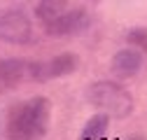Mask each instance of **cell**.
Segmentation results:
<instances>
[{"instance_id": "cell-1", "label": "cell", "mask_w": 147, "mask_h": 140, "mask_svg": "<svg viewBox=\"0 0 147 140\" xmlns=\"http://www.w3.org/2000/svg\"><path fill=\"white\" fill-rule=\"evenodd\" d=\"M51 103L47 96H33L26 103L14 105L7 114V138L9 140H38L49 131Z\"/></svg>"}, {"instance_id": "cell-2", "label": "cell", "mask_w": 147, "mask_h": 140, "mask_svg": "<svg viewBox=\"0 0 147 140\" xmlns=\"http://www.w3.org/2000/svg\"><path fill=\"white\" fill-rule=\"evenodd\" d=\"M84 98L91 108H96L98 112L115 117V119H126L131 117L136 103L133 96L126 86L117 84V82H107V79H98L91 82L84 91Z\"/></svg>"}, {"instance_id": "cell-3", "label": "cell", "mask_w": 147, "mask_h": 140, "mask_svg": "<svg viewBox=\"0 0 147 140\" xmlns=\"http://www.w3.org/2000/svg\"><path fill=\"white\" fill-rule=\"evenodd\" d=\"M80 68V56L72 51H63L56 54L47 61H30L28 65V79L33 82H49V79H59L65 75H72Z\"/></svg>"}, {"instance_id": "cell-4", "label": "cell", "mask_w": 147, "mask_h": 140, "mask_svg": "<svg viewBox=\"0 0 147 140\" xmlns=\"http://www.w3.org/2000/svg\"><path fill=\"white\" fill-rule=\"evenodd\" d=\"M33 38V24L21 9H7L0 14V42L26 44Z\"/></svg>"}, {"instance_id": "cell-5", "label": "cell", "mask_w": 147, "mask_h": 140, "mask_svg": "<svg viewBox=\"0 0 147 140\" xmlns=\"http://www.w3.org/2000/svg\"><path fill=\"white\" fill-rule=\"evenodd\" d=\"M89 28V14L84 7H72L68 9L59 21H54L51 26H47L45 30L54 38H68V35H80Z\"/></svg>"}, {"instance_id": "cell-6", "label": "cell", "mask_w": 147, "mask_h": 140, "mask_svg": "<svg viewBox=\"0 0 147 140\" xmlns=\"http://www.w3.org/2000/svg\"><path fill=\"white\" fill-rule=\"evenodd\" d=\"M28 65L30 61L24 59H0V94H7L28 79Z\"/></svg>"}, {"instance_id": "cell-7", "label": "cell", "mask_w": 147, "mask_h": 140, "mask_svg": "<svg viewBox=\"0 0 147 140\" xmlns=\"http://www.w3.org/2000/svg\"><path fill=\"white\" fill-rule=\"evenodd\" d=\"M142 54L131 47L126 49H119L117 54L112 56V61H110V70H112V75L117 79H128V77H136L140 73L142 68Z\"/></svg>"}, {"instance_id": "cell-8", "label": "cell", "mask_w": 147, "mask_h": 140, "mask_svg": "<svg viewBox=\"0 0 147 140\" xmlns=\"http://www.w3.org/2000/svg\"><path fill=\"white\" fill-rule=\"evenodd\" d=\"M65 12H68L65 0H40V3L35 5V16L45 24V28L51 26L54 21H59Z\"/></svg>"}, {"instance_id": "cell-9", "label": "cell", "mask_w": 147, "mask_h": 140, "mask_svg": "<svg viewBox=\"0 0 147 140\" xmlns=\"http://www.w3.org/2000/svg\"><path fill=\"white\" fill-rule=\"evenodd\" d=\"M107 126H110V117L103 114V112H98V114H94V117H91L86 124H84L82 138H80V140H98V138L105 135Z\"/></svg>"}, {"instance_id": "cell-10", "label": "cell", "mask_w": 147, "mask_h": 140, "mask_svg": "<svg viewBox=\"0 0 147 140\" xmlns=\"http://www.w3.org/2000/svg\"><path fill=\"white\" fill-rule=\"evenodd\" d=\"M126 42L131 44V49L140 51V54H147V28H142V26L131 28L126 35Z\"/></svg>"}, {"instance_id": "cell-11", "label": "cell", "mask_w": 147, "mask_h": 140, "mask_svg": "<svg viewBox=\"0 0 147 140\" xmlns=\"http://www.w3.org/2000/svg\"><path fill=\"white\" fill-rule=\"evenodd\" d=\"M126 140H145V138H142V135H128Z\"/></svg>"}]
</instances>
